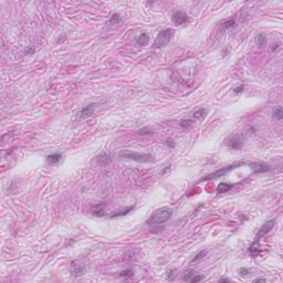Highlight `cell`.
<instances>
[{"label":"cell","instance_id":"obj_1","mask_svg":"<svg viewBox=\"0 0 283 283\" xmlns=\"http://www.w3.org/2000/svg\"><path fill=\"white\" fill-rule=\"evenodd\" d=\"M173 216V210L168 207H163L153 212V215L147 219L148 225H161L168 221Z\"/></svg>","mask_w":283,"mask_h":283},{"label":"cell","instance_id":"obj_2","mask_svg":"<svg viewBox=\"0 0 283 283\" xmlns=\"http://www.w3.org/2000/svg\"><path fill=\"white\" fill-rule=\"evenodd\" d=\"M246 164V161H239V163H235V164H231V165H228V166H226V167H222L220 168V169H218V171H214V173L209 174V175L205 176L204 178H201L200 182H206V180H214V179H217V178L219 177H223V176H226L228 173H230L231 171H233V169H236V168L240 167V166L244 165Z\"/></svg>","mask_w":283,"mask_h":283},{"label":"cell","instance_id":"obj_3","mask_svg":"<svg viewBox=\"0 0 283 283\" xmlns=\"http://www.w3.org/2000/svg\"><path fill=\"white\" fill-rule=\"evenodd\" d=\"M121 158L131 159L134 161H138V163H150L154 161V157L150 154H142V153L132 152V150H123L118 154Z\"/></svg>","mask_w":283,"mask_h":283},{"label":"cell","instance_id":"obj_4","mask_svg":"<svg viewBox=\"0 0 283 283\" xmlns=\"http://www.w3.org/2000/svg\"><path fill=\"white\" fill-rule=\"evenodd\" d=\"M174 35V30L173 29H164L161 32L157 35L156 39L154 40V43H153V48L155 49H159V48H164L168 44V42L171 41V39Z\"/></svg>","mask_w":283,"mask_h":283},{"label":"cell","instance_id":"obj_5","mask_svg":"<svg viewBox=\"0 0 283 283\" xmlns=\"http://www.w3.org/2000/svg\"><path fill=\"white\" fill-rule=\"evenodd\" d=\"M274 227H275V220H274V219H270V220L265 221V222L262 225V227H261V228L258 230V233H257L256 238H254V241L253 242H257V243H258V241L260 240V238H262V237H264L265 235H268V233H269L270 231L274 228Z\"/></svg>","mask_w":283,"mask_h":283},{"label":"cell","instance_id":"obj_6","mask_svg":"<svg viewBox=\"0 0 283 283\" xmlns=\"http://www.w3.org/2000/svg\"><path fill=\"white\" fill-rule=\"evenodd\" d=\"M96 107H97L96 103H91V104H89V105L82 107L78 112V114H76V120H84V118L91 117V116L94 114Z\"/></svg>","mask_w":283,"mask_h":283},{"label":"cell","instance_id":"obj_7","mask_svg":"<svg viewBox=\"0 0 283 283\" xmlns=\"http://www.w3.org/2000/svg\"><path fill=\"white\" fill-rule=\"evenodd\" d=\"M171 19H173V22L175 23L176 25H182V24H185V23L189 21L188 14H185V12H182V11H180V10L174 12Z\"/></svg>","mask_w":283,"mask_h":283},{"label":"cell","instance_id":"obj_8","mask_svg":"<svg viewBox=\"0 0 283 283\" xmlns=\"http://www.w3.org/2000/svg\"><path fill=\"white\" fill-rule=\"evenodd\" d=\"M250 168L253 173L256 174H262L267 173L270 171V167L268 165H265L264 163H250Z\"/></svg>","mask_w":283,"mask_h":283},{"label":"cell","instance_id":"obj_9","mask_svg":"<svg viewBox=\"0 0 283 283\" xmlns=\"http://www.w3.org/2000/svg\"><path fill=\"white\" fill-rule=\"evenodd\" d=\"M106 210V204L105 203H99L95 204L91 207V212L96 217H103L105 215Z\"/></svg>","mask_w":283,"mask_h":283},{"label":"cell","instance_id":"obj_10","mask_svg":"<svg viewBox=\"0 0 283 283\" xmlns=\"http://www.w3.org/2000/svg\"><path fill=\"white\" fill-rule=\"evenodd\" d=\"M228 146H229V148H231V150H241L242 146H243V142H242L241 138L238 137V136H232V137L229 139Z\"/></svg>","mask_w":283,"mask_h":283},{"label":"cell","instance_id":"obj_11","mask_svg":"<svg viewBox=\"0 0 283 283\" xmlns=\"http://www.w3.org/2000/svg\"><path fill=\"white\" fill-rule=\"evenodd\" d=\"M72 270H73V273L76 276H80L85 272V264L80 262V261H73L72 262Z\"/></svg>","mask_w":283,"mask_h":283},{"label":"cell","instance_id":"obj_12","mask_svg":"<svg viewBox=\"0 0 283 283\" xmlns=\"http://www.w3.org/2000/svg\"><path fill=\"white\" fill-rule=\"evenodd\" d=\"M46 161H48L49 164L51 165H58L62 161V155L59 154V153H55V154H51L46 157Z\"/></svg>","mask_w":283,"mask_h":283},{"label":"cell","instance_id":"obj_13","mask_svg":"<svg viewBox=\"0 0 283 283\" xmlns=\"http://www.w3.org/2000/svg\"><path fill=\"white\" fill-rule=\"evenodd\" d=\"M96 161H97V164L101 166H106L107 164L111 163V156L108 154H106V153H102V154H100L99 156L96 157Z\"/></svg>","mask_w":283,"mask_h":283},{"label":"cell","instance_id":"obj_14","mask_svg":"<svg viewBox=\"0 0 283 283\" xmlns=\"http://www.w3.org/2000/svg\"><path fill=\"white\" fill-rule=\"evenodd\" d=\"M232 188H233V185L227 184V182H221V184H219L218 187H217V193H218V195H221V193H227V191H229Z\"/></svg>","mask_w":283,"mask_h":283},{"label":"cell","instance_id":"obj_15","mask_svg":"<svg viewBox=\"0 0 283 283\" xmlns=\"http://www.w3.org/2000/svg\"><path fill=\"white\" fill-rule=\"evenodd\" d=\"M133 209H134V206H129V207H126L125 209H121V210H118V211L113 212V214L111 215L110 217H111V218H117V217L125 216V215H127L128 212H131Z\"/></svg>","mask_w":283,"mask_h":283},{"label":"cell","instance_id":"obj_16","mask_svg":"<svg viewBox=\"0 0 283 283\" xmlns=\"http://www.w3.org/2000/svg\"><path fill=\"white\" fill-rule=\"evenodd\" d=\"M207 113L208 111L206 110V108H198V110H196L195 112H193V118L195 120H204V118L206 117V115H207Z\"/></svg>","mask_w":283,"mask_h":283},{"label":"cell","instance_id":"obj_17","mask_svg":"<svg viewBox=\"0 0 283 283\" xmlns=\"http://www.w3.org/2000/svg\"><path fill=\"white\" fill-rule=\"evenodd\" d=\"M148 41H150V37H148L147 33H140L136 38V43L139 44V46H146V44H148Z\"/></svg>","mask_w":283,"mask_h":283},{"label":"cell","instance_id":"obj_18","mask_svg":"<svg viewBox=\"0 0 283 283\" xmlns=\"http://www.w3.org/2000/svg\"><path fill=\"white\" fill-rule=\"evenodd\" d=\"M180 126L185 129H189V128H193L195 126V121L190 120V118H186V120H182L180 121Z\"/></svg>","mask_w":283,"mask_h":283},{"label":"cell","instance_id":"obj_19","mask_svg":"<svg viewBox=\"0 0 283 283\" xmlns=\"http://www.w3.org/2000/svg\"><path fill=\"white\" fill-rule=\"evenodd\" d=\"M256 42H257V46H258L259 48H264V46H267V37L261 33V35H259L258 37H257Z\"/></svg>","mask_w":283,"mask_h":283},{"label":"cell","instance_id":"obj_20","mask_svg":"<svg viewBox=\"0 0 283 283\" xmlns=\"http://www.w3.org/2000/svg\"><path fill=\"white\" fill-rule=\"evenodd\" d=\"M273 118L275 120H282L283 118V110H282V106L278 105L273 110Z\"/></svg>","mask_w":283,"mask_h":283},{"label":"cell","instance_id":"obj_21","mask_svg":"<svg viewBox=\"0 0 283 283\" xmlns=\"http://www.w3.org/2000/svg\"><path fill=\"white\" fill-rule=\"evenodd\" d=\"M249 253H250L252 257H257L259 253H260V250H259L258 246H257V242H253V243L250 246V248H249Z\"/></svg>","mask_w":283,"mask_h":283},{"label":"cell","instance_id":"obj_22","mask_svg":"<svg viewBox=\"0 0 283 283\" xmlns=\"http://www.w3.org/2000/svg\"><path fill=\"white\" fill-rule=\"evenodd\" d=\"M235 24H236V20L233 18H231V19H228V20L223 21L222 28L225 29V30H227V29H230L231 27H233Z\"/></svg>","mask_w":283,"mask_h":283},{"label":"cell","instance_id":"obj_23","mask_svg":"<svg viewBox=\"0 0 283 283\" xmlns=\"http://www.w3.org/2000/svg\"><path fill=\"white\" fill-rule=\"evenodd\" d=\"M121 21H122V16H121L120 14H113L110 19V22L113 23V24H114V23L121 22Z\"/></svg>","mask_w":283,"mask_h":283},{"label":"cell","instance_id":"obj_24","mask_svg":"<svg viewBox=\"0 0 283 283\" xmlns=\"http://www.w3.org/2000/svg\"><path fill=\"white\" fill-rule=\"evenodd\" d=\"M120 275L121 276H124V278H131V276L134 275V271L131 269H126V270H123V271L120 272Z\"/></svg>","mask_w":283,"mask_h":283},{"label":"cell","instance_id":"obj_25","mask_svg":"<svg viewBox=\"0 0 283 283\" xmlns=\"http://www.w3.org/2000/svg\"><path fill=\"white\" fill-rule=\"evenodd\" d=\"M138 134L142 136H145V135H150V134H153V129L150 127H143L142 129L138 131Z\"/></svg>","mask_w":283,"mask_h":283},{"label":"cell","instance_id":"obj_26","mask_svg":"<svg viewBox=\"0 0 283 283\" xmlns=\"http://www.w3.org/2000/svg\"><path fill=\"white\" fill-rule=\"evenodd\" d=\"M206 254H207V251H200V252H198L197 254H196L195 256V258L193 259V260H191V262H196V261H198V260H200V259H203L204 257L206 256Z\"/></svg>","mask_w":283,"mask_h":283},{"label":"cell","instance_id":"obj_27","mask_svg":"<svg viewBox=\"0 0 283 283\" xmlns=\"http://www.w3.org/2000/svg\"><path fill=\"white\" fill-rule=\"evenodd\" d=\"M239 274L241 276H248L251 274V269H248V268H240L239 269Z\"/></svg>","mask_w":283,"mask_h":283},{"label":"cell","instance_id":"obj_28","mask_svg":"<svg viewBox=\"0 0 283 283\" xmlns=\"http://www.w3.org/2000/svg\"><path fill=\"white\" fill-rule=\"evenodd\" d=\"M166 278H167V280L169 281H174L176 278V275L174 274V270L173 269H169L167 272H166Z\"/></svg>","mask_w":283,"mask_h":283},{"label":"cell","instance_id":"obj_29","mask_svg":"<svg viewBox=\"0 0 283 283\" xmlns=\"http://www.w3.org/2000/svg\"><path fill=\"white\" fill-rule=\"evenodd\" d=\"M35 46H32V44H31V46H28L27 48H25V50H24V54H28V55L33 54V53H35Z\"/></svg>","mask_w":283,"mask_h":283},{"label":"cell","instance_id":"obj_30","mask_svg":"<svg viewBox=\"0 0 283 283\" xmlns=\"http://www.w3.org/2000/svg\"><path fill=\"white\" fill-rule=\"evenodd\" d=\"M186 274V275L184 276V279H182V280L184 281H190V279L193 278V275H195V271H193V270H189L188 272H187V273H185Z\"/></svg>","mask_w":283,"mask_h":283},{"label":"cell","instance_id":"obj_31","mask_svg":"<svg viewBox=\"0 0 283 283\" xmlns=\"http://www.w3.org/2000/svg\"><path fill=\"white\" fill-rule=\"evenodd\" d=\"M204 278H205L204 275H193V278L190 279V282H193V283L199 282V281L204 280Z\"/></svg>","mask_w":283,"mask_h":283},{"label":"cell","instance_id":"obj_32","mask_svg":"<svg viewBox=\"0 0 283 283\" xmlns=\"http://www.w3.org/2000/svg\"><path fill=\"white\" fill-rule=\"evenodd\" d=\"M166 145H167L168 147L174 148V147H175V142H174L173 139H171V138H169V139L166 140Z\"/></svg>","mask_w":283,"mask_h":283},{"label":"cell","instance_id":"obj_33","mask_svg":"<svg viewBox=\"0 0 283 283\" xmlns=\"http://www.w3.org/2000/svg\"><path fill=\"white\" fill-rule=\"evenodd\" d=\"M242 91H243V86H237V88H235L233 89V93H235V94H238V93H241Z\"/></svg>","mask_w":283,"mask_h":283},{"label":"cell","instance_id":"obj_34","mask_svg":"<svg viewBox=\"0 0 283 283\" xmlns=\"http://www.w3.org/2000/svg\"><path fill=\"white\" fill-rule=\"evenodd\" d=\"M253 282H267V280H265V279H261V278H258V279H254V280H253Z\"/></svg>","mask_w":283,"mask_h":283},{"label":"cell","instance_id":"obj_35","mask_svg":"<svg viewBox=\"0 0 283 283\" xmlns=\"http://www.w3.org/2000/svg\"><path fill=\"white\" fill-rule=\"evenodd\" d=\"M278 48H280V43H276L275 46H273V48H272V51H273V52H275L276 49H278Z\"/></svg>","mask_w":283,"mask_h":283},{"label":"cell","instance_id":"obj_36","mask_svg":"<svg viewBox=\"0 0 283 283\" xmlns=\"http://www.w3.org/2000/svg\"><path fill=\"white\" fill-rule=\"evenodd\" d=\"M219 282H230V280L229 279H220Z\"/></svg>","mask_w":283,"mask_h":283}]
</instances>
